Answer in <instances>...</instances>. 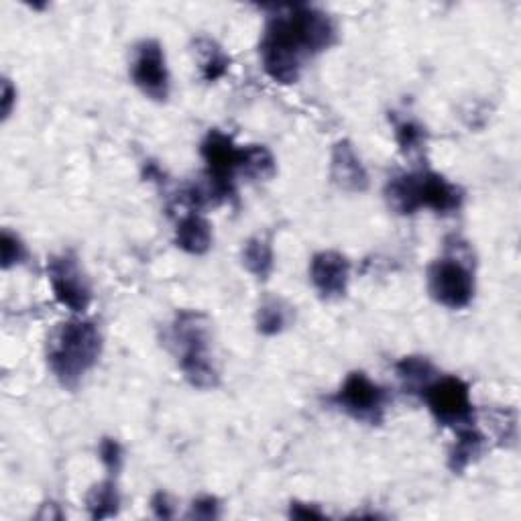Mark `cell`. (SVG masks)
Here are the masks:
<instances>
[{
  "instance_id": "1",
  "label": "cell",
  "mask_w": 521,
  "mask_h": 521,
  "mask_svg": "<svg viewBox=\"0 0 521 521\" xmlns=\"http://www.w3.org/2000/svg\"><path fill=\"white\" fill-rule=\"evenodd\" d=\"M336 43V25L316 7L296 5L269 17L259 43L265 74L279 84H296L304 64Z\"/></svg>"
},
{
  "instance_id": "2",
  "label": "cell",
  "mask_w": 521,
  "mask_h": 521,
  "mask_svg": "<svg viewBox=\"0 0 521 521\" xmlns=\"http://www.w3.org/2000/svg\"><path fill=\"white\" fill-rule=\"evenodd\" d=\"M102 355V334L90 320L60 324L49 340L47 365L64 389L76 391Z\"/></svg>"
},
{
  "instance_id": "3",
  "label": "cell",
  "mask_w": 521,
  "mask_h": 521,
  "mask_svg": "<svg viewBox=\"0 0 521 521\" xmlns=\"http://www.w3.org/2000/svg\"><path fill=\"white\" fill-rule=\"evenodd\" d=\"M169 340L178 355L186 381L196 389H214L220 383L210 355V324L204 314L182 310L169 326Z\"/></svg>"
},
{
  "instance_id": "4",
  "label": "cell",
  "mask_w": 521,
  "mask_h": 521,
  "mask_svg": "<svg viewBox=\"0 0 521 521\" xmlns=\"http://www.w3.org/2000/svg\"><path fill=\"white\" fill-rule=\"evenodd\" d=\"M473 255L460 239L446 243V255L428 269V292L444 308L462 310L475 298Z\"/></svg>"
},
{
  "instance_id": "5",
  "label": "cell",
  "mask_w": 521,
  "mask_h": 521,
  "mask_svg": "<svg viewBox=\"0 0 521 521\" xmlns=\"http://www.w3.org/2000/svg\"><path fill=\"white\" fill-rule=\"evenodd\" d=\"M202 159L206 163V190L212 206L228 202L235 196V178L241 171L243 147H239L233 137L212 129L200 145Z\"/></svg>"
},
{
  "instance_id": "6",
  "label": "cell",
  "mask_w": 521,
  "mask_h": 521,
  "mask_svg": "<svg viewBox=\"0 0 521 521\" xmlns=\"http://www.w3.org/2000/svg\"><path fill=\"white\" fill-rule=\"evenodd\" d=\"M422 397L440 426L460 430L475 424V405L471 399V389L460 377H436Z\"/></svg>"
},
{
  "instance_id": "7",
  "label": "cell",
  "mask_w": 521,
  "mask_h": 521,
  "mask_svg": "<svg viewBox=\"0 0 521 521\" xmlns=\"http://www.w3.org/2000/svg\"><path fill=\"white\" fill-rule=\"evenodd\" d=\"M332 401L349 418L369 426H379L385 418L389 395L381 385L371 381L369 375L353 371L344 379Z\"/></svg>"
},
{
  "instance_id": "8",
  "label": "cell",
  "mask_w": 521,
  "mask_h": 521,
  "mask_svg": "<svg viewBox=\"0 0 521 521\" xmlns=\"http://www.w3.org/2000/svg\"><path fill=\"white\" fill-rule=\"evenodd\" d=\"M47 275L55 300L72 312H86L92 304V285L80 267L76 253L66 251L47 263Z\"/></svg>"
},
{
  "instance_id": "9",
  "label": "cell",
  "mask_w": 521,
  "mask_h": 521,
  "mask_svg": "<svg viewBox=\"0 0 521 521\" xmlns=\"http://www.w3.org/2000/svg\"><path fill=\"white\" fill-rule=\"evenodd\" d=\"M133 84L155 102H165L169 98L171 82L163 45L157 39H143L135 45V55L131 64Z\"/></svg>"
},
{
  "instance_id": "10",
  "label": "cell",
  "mask_w": 521,
  "mask_h": 521,
  "mask_svg": "<svg viewBox=\"0 0 521 521\" xmlns=\"http://www.w3.org/2000/svg\"><path fill=\"white\" fill-rule=\"evenodd\" d=\"M351 263L338 251H320L310 261V281L326 302L344 298L349 289Z\"/></svg>"
},
{
  "instance_id": "11",
  "label": "cell",
  "mask_w": 521,
  "mask_h": 521,
  "mask_svg": "<svg viewBox=\"0 0 521 521\" xmlns=\"http://www.w3.org/2000/svg\"><path fill=\"white\" fill-rule=\"evenodd\" d=\"M416 184L420 208H430L436 214L446 216L460 210L462 204H465V190L448 182L436 171H416Z\"/></svg>"
},
{
  "instance_id": "12",
  "label": "cell",
  "mask_w": 521,
  "mask_h": 521,
  "mask_svg": "<svg viewBox=\"0 0 521 521\" xmlns=\"http://www.w3.org/2000/svg\"><path fill=\"white\" fill-rule=\"evenodd\" d=\"M330 178L344 192H351V194L367 192L369 173L351 141L342 139L332 147Z\"/></svg>"
},
{
  "instance_id": "13",
  "label": "cell",
  "mask_w": 521,
  "mask_h": 521,
  "mask_svg": "<svg viewBox=\"0 0 521 521\" xmlns=\"http://www.w3.org/2000/svg\"><path fill=\"white\" fill-rule=\"evenodd\" d=\"M456 442L452 444L450 452H448V469L454 473V475H462L465 473L473 462H477L485 448H487V440L485 436L473 426H467V428H460L456 430Z\"/></svg>"
},
{
  "instance_id": "14",
  "label": "cell",
  "mask_w": 521,
  "mask_h": 521,
  "mask_svg": "<svg viewBox=\"0 0 521 521\" xmlns=\"http://www.w3.org/2000/svg\"><path fill=\"white\" fill-rule=\"evenodd\" d=\"M176 247L188 255H204L212 247V226L200 212L186 214L176 226Z\"/></svg>"
},
{
  "instance_id": "15",
  "label": "cell",
  "mask_w": 521,
  "mask_h": 521,
  "mask_svg": "<svg viewBox=\"0 0 521 521\" xmlns=\"http://www.w3.org/2000/svg\"><path fill=\"white\" fill-rule=\"evenodd\" d=\"M395 375L405 393L422 397L428 385L438 377V371L426 357H403L395 365Z\"/></svg>"
},
{
  "instance_id": "16",
  "label": "cell",
  "mask_w": 521,
  "mask_h": 521,
  "mask_svg": "<svg viewBox=\"0 0 521 521\" xmlns=\"http://www.w3.org/2000/svg\"><path fill=\"white\" fill-rule=\"evenodd\" d=\"M385 200H387V206L399 216L416 214L420 210L416 171L397 173V176L389 178V182L385 186Z\"/></svg>"
},
{
  "instance_id": "17",
  "label": "cell",
  "mask_w": 521,
  "mask_h": 521,
  "mask_svg": "<svg viewBox=\"0 0 521 521\" xmlns=\"http://www.w3.org/2000/svg\"><path fill=\"white\" fill-rule=\"evenodd\" d=\"M86 507L92 519H108L119 515L121 509V493L114 479H106L94 485L86 497Z\"/></svg>"
},
{
  "instance_id": "18",
  "label": "cell",
  "mask_w": 521,
  "mask_h": 521,
  "mask_svg": "<svg viewBox=\"0 0 521 521\" xmlns=\"http://www.w3.org/2000/svg\"><path fill=\"white\" fill-rule=\"evenodd\" d=\"M277 163L273 153L265 145H247L243 147V159H241V171L245 178L253 182H267L275 176Z\"/></svg>"
},
{
  "instance_id": "19",
  "label": "cell",
  "mask_w": 521,
  "mask_h": 521,
  "mask_svg": "<svg viewBox=\"0 0 521 521\" xmlns=\"http://www.w3.org/2000/svg\"><path fill=\"white\" fill-rule=\"evenodd\" d=\"M196 53L200 57V72L206 82L220 80L228 68H230V57L224 53V49L208 37L196 39Z\"/></svg>"
},
{
  "instance_id": "20",
  "label": "cell",
  "mask_w": 521,
  "mask_h": 521,
  "mask_svg": "<svg viewBox=\"0 0 521 521\" xmlns=\"http://www.w3.org/2000/svg\"><path fill=\"white\" fill-rule=\"evenodd\" d=\"M243 265L251 275L265 281L275 269V255L271 241L265 237H253L243 249Z\"/></svg>"
},
{
  "instance_id": "21",
  "label": "cell",
  "mask_w": 521,
  "mask_h": 521,
  "mask_svg": "<svg viewBox=\"0 0 521 521\" xmlns=\"http://www.w3.org/2000/svg\"><path fill=\"white\" fill-rule=\"evenodd\" d=\"M289 320H292V314L281 300H267L257 312V330L263 336H275L287 328Z\"/></svg>"
},
{
  "instance_id": "22",
  "label": "cell",
  "mask_w": 521,
  "mask_h": 521,
  "mask_svg": "<svg viewBox=\"0 0 521 521\" xmlns=\"http://www.w3.org/2000/svg\"><path fill=\"white\" fill-rule=\"evenodd\" d=\"M395 141H397L401 153L412 155L426 145V129L412 119L397 121L395 123Z\"/></svg>"
},
{
  "instance_id": "23",
  "label": "cell",
  "mask_w": 521,
  "mask_h": 521,
  "mask_svg": "<svg viewBox=\"0 0 521 521\" xmlns=\"http://www.w3.org/2000/svg\"><path fill=\"white\" fill-rule=\"evenodd\" d=\"M98 456H100V462H102L110 477H117L121 473L123 460H125V450H123L119 440L102 438L100 446H98Z\"/></svg>"
},
{
  "instance_id": "24",
  "label": "cell",
  "mask_w": 521,
  "mask_h": 521,
  "mask_svg": "<svg viewBox=\"0 0 521 521\" xmlns=\"http://www.w3.org/2000/svg\"><path fill=\"white\" fill-rule=\"evenodd\" d=\"M0 259H3V269L21 265L27 259V247L11 230H3L0 235Z\"/></svg>"
},
{
  "instance_id": "25",
  "label": "cell",
  "mask_w": 521,
  "mask_h": 521,
  "mask_svg": "<svg viewBox=\"0 0 521 521\" xmlns=\"http://www.w3.org/2000/svg\"><path fill=\"white\" fill-rule=\"evenodd\" d=\"M218 517H220V501L212 495L194 499L188 511V519H218Z\"/></svg>"
},
{
  "instance_id": "26",
  "label": "cell",
  "mask_w": 521,
  "mask_h": 521,
  "mask_svg": "<svg viewBox=\"0 0 521 521\" xmlns=\"http://www.w3.org/2000/svg\"><path fill=\"white\" fill-rule=\"evenodd\" d=\"M289 517H294V519H326V513L316 503L292 501V505H289Z\"/></svg>"
},
{
  "instance_id": "27",
  "label": "cell",
  "mask_w": 521,
  "mask_h": 521,
  "mask_svg": "<svg viewBox=\"0 0 521 521\" xmlns=\"http://www.w3.org/2000/svg\"><path fill=\"white\" fill-rule=\"evenodd\" d=\"M151 509H153L155 517H159V519H171L173 517V505H171L169 495L165 491H159V493L153 495Z\"/></svg>"
},
{
  "instance_id": "28",
  "label": "cell",
  "mask_w": 521,
  "mask_h": 521,
  "mask_svg": "<svg viewBox=\"0 0 521 521\" xmlns=\"http://www.w3.org/2000/svg\"><path fill=\"white\" fill-rule=\"evenodd\" d=\"M17 102V90L13 88L11 80H3V121H7L13 112V106Z\"/></svg>"
}]
</instances>
